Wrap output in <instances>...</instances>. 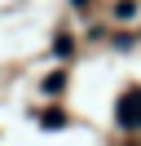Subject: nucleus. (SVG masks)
<instances>
[{"label":"nucleus","instance_id":"nucleus-1","mask_svg":"<svg viewBox=\"0 0 141 146\" xmlns=\"http://www.w3.org/2000/svg\"><path fill=\"white\" fill-rule=\"evenodd\" d=\"M115 119H119L123 128H141V89H128L119 98V106H115Z\"/></svg>","mask_w":141,"mask_h":146},{"label":"nucleus","instance_id":"nucleus-2","mask_svg":"<svg viewBox=\"0 0 141 146\" xmlns=\"http://www.w3.org/2000/svg\"><path fill=\"white\" fill-rule=\"evenodd\" d=\"M40 124H44V128H62L66 115H62V111H49V115H40Z\"/></svg>","mask_w":141,"mask_h":146},{"label":"nucleus","instance_id":"nucleus-3","mask_svg":"<svg viewBox=\"0 0 141 146\" xmlns=\"http://www.w3.org/2000/svg\"><path fill=\"white\" fill-rule=\"evenodd\" d=\"M75 5H93V0H75Z\"/></svg>","mask_w":141,"mask_h":146}]
</instances>
